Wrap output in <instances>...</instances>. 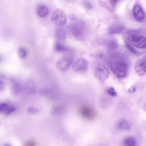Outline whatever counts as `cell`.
Wrapping results in <instances>:
<instances>
[{
	"label": "cell",
	"instance_id": "4",
	"mask_svg": "<svg viewBox=\"0 0 146 146\" xmlns=\"http://www.w3.org/2000/svg\"><path fill=\"white\" fill-rule=\"evenodd\" d=\"M73 61V56L70 54H66L58 60L56 67L59 71H66L71 65Z\"/></svg>",
	"mask_w": 146,
	"mask_h": 146
},
{
	"label": "cell",
	"instance_id": "31",
	"mask_svg": "<svg viewBox=\"0 0 146 146\" xmlns=\"http://www.w3.org/2000/svg\"><path fill=\"white\" fill-rule=\"evenodd\" d=\"M144 110L146 112V103L145 104L144 106Z\"/></svg>",
	"mask_w": 146,
	"mask_h": 146
},
{
	"label": "cell",
	"instance_id": "27",
	"mask_svg": "<svg viewBox=\"0 0 146 146\" xmlns=\"http://www.w3.org/2000/svg\"><path fill=\"white\" fill-rule=\"evenodd\" d=\"M137 88L135 86H132L129 88V90H128V92L130 94H133V93H135L136 91Z\"/></svg>",
	"mask_w": 146,
	"mask_h": 146
},
{
	"label": "cell",
	"instance_id": "12",
	"mask_svg": "<svg viewBox=\"0 0 146 146\" xmlns=\"http://www.w3.org/2000/svg\"><path fill=\"white\" fill-rule=\"evenodd\" d=\"M36 92V88L34 82L28 81L23 84V94L26 95H33Z\"/></svg>",
	"mask_w": 146,
	"mask_h": 146
},
{
	"label": "cell",
	"instance_id": "7",
	"mask_svg": "<svg viewBox=\"0 0 146 146\" xmlns=\"http://www.w3.org/2000/svg\"><path fill=\"white\" fill-rule=\"evenodd\" d=\"M88 64L86 60L80 58L77 60L72 66V70L77 73H84L88 70Z\"/></svg>",
	"mask_w": 146,
	"mask_h": 146
},
{
	"label": "cell",
	"instance_id": "21",
	"mask_svg": "<svg viewBox=\"0 0 146 146\" xmlns=\"http://www.w3.org/2000/svg\"><path fill=\"white\" fill-rule=\"evenodd\" d=\"M27 51L24 48H20L19 49L18 55L20 58H24L27 55Z\"/></svg>",
	"mask_w": 146,
	"mask_h": 146
},
{
	"label": "cell",
	"instance_id": "19",
	"mask_svg": "<svg viewBox=\"0 0 146 146\" xmlns=\"http://www.w3.org/2000/svg\"><path fill=\"white\" fill-rule=\"evenodd\" d=\"M123 145L125 146H135L136 145V141L131 137H128L124 140Z\"/></svg>",
	"mask_w": 146,
	"mask_h": 146
},
{
	"label": "cell",
	"instance_id": "1",
	"mask_svg": "<svg viewBox=\"0 0 146 146\" xmlns=\"http://www.w3.org/2000/svg\"><path fill=\"white\" fill-rule=\"evenodd\" d=\"M110 67L117 78H123L128 74L129 65L126 59L120 54H115L111 57Z\"/></svg>",
	"mask_w": 146,
	"mask_h": 146
},
{
	"label": "cell",
	"instance_id": "14",
	"mask_svg": "<svg viewBox=\"0 0 146 146\" xmlns=\"http://www.w3.org/2000/svg\"><path fill=\"white\" fill-rule=\"evenodd\" d=\"M16 111V108L7 103H2L0 105V111L5 115H9Z\"/></svg>",
	"mask_w": 146,
	"mask_h": 146
},
{
	"label": "cell",
	"instance_id": "30",
	"mask_svg": "<svg viewBox=\"0 0 146 146\" xmlns=\"http://www.w3.org/2000/svg\"><path fill=\"white\" fill-rule=\"evenodd\" d=\"M109 1L112 5L115 6L119 1V0H109Z\"/></svg>",
	"mask_w": 146,
	"mask_h": 146
},
{
	"label": "cell",
	"instance_id": "3",
	"mask_svg": "<svg viewBox=\"0 0 146 146\" xmlns=\"http://www.w3.org/2000/svg\"><path fill=\"white\" fill-rule=\"evenodd\" d=\"M52 23L58 26H64L66 24V16L64 11L57 9L53 13L51 16Z\"/></svg>",
	"mask_w": 146,
	"mask_h": 146
},
{
	"label": "cell",
	"instance_id": "29",
	"mask_svg": "<svg viewBox=\"0 0 146 146\" xmlns=\"http://www.w3.org/2000/svg\"><path fill=\"white\" fill-rule=\"evenodd\" d=\"M4 86H5V82H4V80L2 79V77H1V91H2V89L4 88Z\"/></svg>",
	"mask_w": 146,
	"mask_h": 146
},
{
	"label": "cell",
	"instance_id": "2",
	"mask_svg": "<svg viewBox=\"0 0 146 146\" xmlns=\"http://www.w3.org/2000/svg\"><path fill=\"white\" fill-rule=\"evenodd\" d=\"M70 32L75 38H83L86 33V25L82 21H76L72 23L70 27Z\"/></svg>",
	"mask_w": 146,
	"mask_h": 146
},
{
	"label": "cell",
	"instance_id": "6",
	"mask_svg": "<svg viewBox=\"0 0 146 146\" xmlns=\"http://www.w3.org/2000/svg\"><path fill=\"white\" fill-rule=\"evenodd\" d=\"M129 42L131 45L139 48H143L146 46V38L144 36H139L135 34L129 35L128 36Z\"/></svg>",
	"mask_w": 146,
	"mask_h": 146
},
{
	"label": "cell",
	"instance_id": "23",
	"mask_svg": "<svg viewBox=\"0 0 146 146\" xmlns=\"http://www.w3.org/2000/svg\"><path fill=\"white\" fill-rule=\"evenodd\" d=\"M108 93L111 96H113V97H115L117 96V91L115 90L114 88L113 87H110L108 90Z\"/></svg>",
	"mask_w": 146,
	"mask_h": 146
},
{
	"label": "cell",
	"instance_id": "11",
	"mask_svg": "<svg viewBox=\"0 0 146 146\" xmlns=\"http://www.w3.org/2000/svg\"><path fill=\"white\" fill-rule=\"evenodd\" d=\"M133 16L135 19L139 22H143L145 19V15L141 7L139 5H136L132 10Z\"/></svg>",
	"mask_w": 146,
	"mask_h": 146
},
{
	"label": "cell",
	"instance_id": "10",
	"mask_svg": "<svg viewBox=\"0 0 146 146\" xmlns=\"http://www.w3.org/2000/svg\"><path fill=\"white\" fill-rule=\"evenodd\" d=\"M80 113L83 117L88 120H91L94 118L95 112L93 108L90 107L84 106L81 108Z\"/></svg>",
	"mask_w": 146,
	"mask_h": 146
},
{
	"label": "cell",
	"instance_id": "9",
	"mask_svg": "<svg viewBox=\"0 0 146 146\" xmlns=\"http://www.w3.org/2000/svg\"><path fill=\"white\" fill-rule=\"evenodd\" d=\"M11 90L14 95H19L23 92V84L20 82L13 79L11 81Z\"/></svg>",
	"mask_w": 146,
	"mask_h": 146
},
{
	"label": "cell",
	"instance_id": "32",
	"mask_svg": "<svg viewBox=\"0 0 146 146\" xmlns=\"http://www.w3.org/2000/svg\"><path fill=\"white\" fill-rule=\"evenodd\" d=\"M144 58H145V60H146V56H145V57H144Z\"/></svg>",
	"mask_w": 146,
	"mask_h": 146
},
{
	"label": "cell",
	"instance_id": "5",
	"mask_svg": "<svg viewBox=\"0 0 146 146\" xmlns=\"http://www.w3.org/2000/svg\"><path fill=\"white\" fill-rule=\"evenodd\" d=\"M94 75L96 78L99 81H104L109 78L110 72L105 66L99 64L95 69Z\"/></svg>",
	"mask_w": 146,
	"mask_h": 146
},
{
	"label": "cell",
	"instance_id": "33",
	"mask_svg": "<svg viewBox=\"0 0 146 146\" xmlns=\"http://www.w3.org/2000/svg\"></svg>",
	"mask_w": 146,
	"mask_h": 146
},
{
	"label": "cell",
	"instance_id": "8",
	"mask_svg": "<svg viewBox=\"0 0 146 146\" xmlns=\"http://www.w3.org/2000/svg\"><path fill=\"white\" fill-rule=\"evenodd\" d=\"M134 69L136 73L140 76L143 77L146 75V61L144 58L136 61Z\"/></svg>",
	"mask_w": 146,
	"mask_h": 146
},
{
	"label": "cell",
	"instance_id": "25",
	"mask_svg": "<svg viewBox=\"0 0 146 146\" xmlns=\"http://www.w3.org/2000/svg\"><path fill=\"white\" fill-rule=\"evenodd\" d=\"M126 46L127 48L131 52L133 53L134 54H137V52L129 44V43L126 42Z\"/></svg>",
	"mask_w": 146,
	"mask_h": 146
},
{
	"label": "cell",
	"instance_id": "22",
	"mask_svg": "<svg viewBox=\"0 0 146 146\" xmlns=\"http://www.w3.org/2000/svg\"><path fill=\"white\" fill-rule=\"evenodd\" d=\"M108 46L110 49H115L117 47V43L115 40H111L108 42Z\"/></svg>",
	"mask_w": 146,
	"mask_h": 146
},
{
	"label": "cell",
	"instance_id": "15",
	"mask_svg": "<svg viewBox=\"0 0 146 146\" xmlns=\"http://www.w3.org/2000/svg\"><path fill=\"white\" fill-rule=\"evenodd\" d=\"M117 127L118 129L122 131H129L131 129L129 123L125 119L119 120L117 123Z\"/></svg>",
	"mask_w": 146,
	"mask_h": 146
},
{
	"label": "cell",
	"instance_id": "26",
	"mask_svg": "<svg viewBox=\"0 0 146 146\" xmlns=\"http://www.w3.org/2000/svg\"><path fill=\"white\" fill-rule=\"evenodd\" d=\"M36 145V142L32 139H29L27 140L25 143L24 145L25 146H34Z\"/></svg>",
	"mask_w": 146,
	"mask_h": 146
},
{
	"label": "cell",
	"instance_id": "24",
	"mask_svg": "<svg viewBox=\"0 0 146 146\" xmlns=\"http://www.w3.org/2000/svg\"><path fill=\"white\" fill-rule=\"evenodd\" d=\"M27 111L29 113H31V114H35L38 112L39 110L35 108L29 107L27 108Z\"/></svg>",
	"mask_w": 146,
	"mask_h": 146
},
{
	"label": "cell",
	"instance_id": "13",
	"mask_svg": "<svg viewBox=\"0 0 146 146\" xmlns=\"http://www.w3.org/2000/svg\"><path fill=\"white\" fill-rule=\"evenodd\" d=\"M66 111V108L62 104H56L51 108L50 113L52 115L58 116L64 114Z\"/></svg>",
	"mask_w": 146,
	"mask_h": 146
},
{
	"label": "cell",
	"instance_id": "17",
	"mask_svg": "<svg viewBox=\"0 0 146 146\" xmlns=\"http://www.w3.org/2000/svg\"><path fill=\"white\" fill-rule=\"evenodd\" d=\"M55 36L60 40H64L66 39V33L65 31L63 28H58L55 31Z\"/></svg>",
	"mask_w": 146,
	"mask_h": 146
},
{
	"label": "cell",
	"instance_id": "20",
	"mask_svg": "<svg viewBox=\"0 0 146 146\" xmlns=\"http://www.w3.org/2000/svg\"><path fill=\"white\" fill-rule=\"evenodd\" d=\"M55 49L56 51L60 52H66L68 51V48L64 44L61 43H57L55 45Z\"/></svg>",
	"mask_w": 146,
	"mask_h": 146
},
{
	"label": "cell",
	"instance_id": "18",
	"mask_svg": "<svg viewBox=\"0 0 146 146\" xmlns=\"http://www.w3.org/2000/svg\"><path fill=\"white\" fill-rule=\"evenodd\" d=\"M49 13L48 8L44 6H41L38 8L37 13L38 16L41 17H45L47 16Z\"/></svg>",
	"mask_w": 146,
	"mask_h": 146
},
{
	"label": "cell",
	"instance_id": "16",
	"mask_svg": "<svg viewBox=\"0 0 146 146\" xmlns=\"http://www.w3.org/2000/svg\"><path fill=\"white\" fill-rule=\"evenodd\" d=\"M124 27L122 25H115L110 28L109 33L111 35L120 34L124 30Z\"/></svg>",
	"mask_w": 146,
	"mask_h": 146
},
{
	"label": "cell",
	"instance_id": "28",
	"mask_svg": "<svg viewBox=\"0 0 146 146\" xmlns=\"http://www.w3.org/2000/svg\"><path fill=\"white\" fill-rule=\"evenodd\" d=\"M84 5H85V7L87 9H91L92 8V5H91V4L89 2H85L84 3Z\"/></svg>",
	"mask_w": 146,
	"mask_h": 146
}]
</instances>
